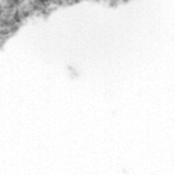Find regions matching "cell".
I'll return each instance as SVG.
<instances>
[{
  "mask_svg": "<svg viewBox=\"0 0 175 175\" xmlns=\"http://www.w3.org/2000/svg\"><path fill=\"white\" fill-rule=\"evenodd\" d=\"M10 1H14V3H17V1H18V0H10Z\"/></svg>",
  "mask_w": 175,
  "mask_h": 175,
  "instance_id": "1",
  "label": "cell"
}]
</instances>
